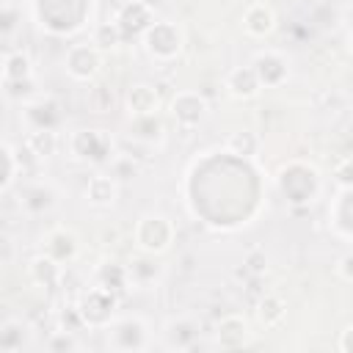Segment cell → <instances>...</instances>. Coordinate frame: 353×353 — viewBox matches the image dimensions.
I'll return each mask as SVG.
<instances>
[{
    "mask_svg": "<svg viewBox=\"0 0 353 353\" xmlns=\"http://www.w3.org/2000/svg\"><path fill=\"white\" fill-rule=\"evenodd\" d=\"M248 336H251L248 323H245V317H240V314L223 317V320L218 323V331H215V342H218L223 350H237V347H243V345L248 342Z\"/></svg>",
    "mask_w": 353,
    "mask_h": 353,
    "instance_id": "cell-5",
    "label": "cell"
},
{
    "mask_svg": "<svg viewBox=\"0 0 353 353\" xmlns=\"http://www.w3.org/2000/svg\"><path fill=\"white\" fill-rule=\"evenodd\" d=\"M347 22L353 25V3H350V11H347Z\"/></svg>",
    "mask_w": 353,
    "mask_h": 353,
    "instance_id": "cell-22",
    "label": "cell"
},
{
    "mask_svg": "<svg viewBox=\"0 0 353 353\" xmlns=\"http://www.w3.org/2000/svg\"><path fill=\"white\" fill-rule=\"evenodd\" d=\"M44 254L52 256L55 262H69L77 254V237L69 229H52L44 237Z\"/></svg>",
    "mask_w": 353,
    "mask_h": 353,
    "instance_id": "cell-8",
    "label": "cell"
},
{
    "mask_svg": "<svg viewBox=\"0 0 353 353\" xmlns=\"http://www.w3.org/2000/svg\"><path fill=\"white\" fill-rule=\"evenodd\" d=\"M259 74H256V69L254 66H245V69H234L232 74H229V80H226V88H229V94L232 97H237V99H251L256 91H259Z\"/></svg>",
    "mask_w": 353,
    "mask_h": 353,
    "instance_id": "cell-9",
    "label": "cell"
},
{
    "mask_svg": "<svg viewBox=\"0 0 353 353\" xmlns=\"http://www.w3.org/2000/svg\"><path fill=\"white\" fill-rule=\"evenodd\" d=\"M58 146V138L52 130H36L28 135V149L36 154V157H50Z\"/></svg>",
    "mask_w": 353,
    "mask_h": 353,
    "instance_id": "cell-15",
    "label": "cell"
},
{
    "mask_svg": "<svg viewBox=\"0 0 353 353\" xmlns=\"http://www.w3.org/2000/svg\"><path fill=\"white\" fill-rule=\"evenodd\" d=\"M204 99L199 97V94H179L174 102H171V113H174V119L176 121H182L185 127H190V124H196L201 116H204Z\"/></svg>",
    "mask_w": 353,
    "mask_h": 353,
    "instance_id": "cell-10",
    "label": "cell"
},
{
    "mask_svg": "<svg viewBox=\"0 0 353 353\" xmlns=\"http://www.w3.org/2000/svg\"><path fill=\"white\" fill-rule=\"evenodd\" d=\"M350 55H353V33H350Z\"/></svg>",
    "mask_w": 353,
    "mask_h": 353,
    "instance_id": "cell-23",
    "label": "cell"
},
{
    "mask_svg": "<svg viewBox=\"0 0 353 353\" xmlns=\"http://www.w3.org/2000/svg\"><path fill=\"white\" fill-rule=\"evenodd\" d=\"M85 196H88L91 204H110L116 199V182L110 176H105V174H97V176L88 179Z\"/></svg>",
    "mask_w": 353,
    "mask_h": 353,
    "instance_id": "cell-13",
    "label": "cell"
},
{
    "mask_svg": "<svg viewBox=\"0 0 353 353\" xmlns=\"http://www.w3.org/2000/svg\"><path fill=\"white\" fill-rule=\"evenodd\" d=\"M47 347H50V350H74L77 342H74L72 331H58V334H52V339H50Z\"/></svg>",
    "mask_w": 353,
    "mask_h": 353,
    "instance_id": "cell-18",
    "label": "cell"
},
{
    "mask_svg": "<svg viewBox=\"0 0 353 353\" xmlns=\"http://www.w3.org/2000/svg\"><path fill=\"white\" fill-rule=\"evenodd\" d=\"M146 47L152 55L157 58H171L179 52L182 47V33L176 30V25L171 22H154L149 30H146Z\"/></svg>",
    "mask_w": 353,
    "mask_h": 353,
    "instance_id": "cell-3",
    "label": "cell"
},
{
    "mask_svg": "<svg viewBox=\"0 0 353 353\" xmlns=\"http://www.w3.org/2000/svg\"><path fill=\"white\" fill-rule=\"evenodd\" d=\"M30 74H33V69H30L28 55H22V52L6 55V63H3V85H14V83H22V80H30Z\"/></svg>",
    "mask_w": 353,
    "mask_h": 353,
    "instance_id": "cell-11",
    "label": "cell"
},
{
    "mask_svg": "<svg viewBox=\"0 0 353 353\" xmlns=\"http://www.w3.org/2000/svg\"><path fill=\"white\" fill-rule=\"evenodd\" d=\"M336 182H339V185H353V157H347V160L336 168Z\"/></svg>",
    "mask_w": 353,
    "mask_h": 353,
    "instance_id": "cell-19",
    "label": "cell"
},
{
    "mask_svg": "<svg viewBox=\"0 0 353 353\" xmlns=\"http://www.w3.org/2000/svg\"><path fill=\"white\" fill-rule=\"evenodd\" d=\"M339 270H342V276H345V279H350V281H353V256H345V259H342V265H339Z\"/></svg>",
    "mask_w": 353,
    "mask_h": 353,
    "instance_id": "cell-21",
    "label": "cell"
},
{
    "mask_svg": "<svg viewBox=\"0 0 353 353\" xmlns=\"http://www.w3.org/2000/svg\"><path fill=\"white\" fill-rule=\"evenodd\" d=\"M243 28H245L251 36H256V39L273 33V28H276V14H273V8H270L268 3H251V6L245 8V14H243Z\"/></svg>",
    "mask_w": 353,
    "mask_h": 353,
    "instance_id": "cell-7",
    "label": "cell"
},
{
    "mask_svg": "<svg viewBox=\"0 0 353 353\" xmlns=\"http://www.w3.org/2000/svg\"><path fill=\"white\" fill-rule=\"evenodd\" d=\"M3 160H6V171H3V182H0V188H3V190H8V188H11V182L17 179V174L22 171V165L17 163V152H14L8 143H3Z\"/></svg>",
    "mask_w": 353,
    "mask_h": 353,
    "instance_id": "cell-17",
    "label": "cell"
},
{
    "mask_svg": "<svg viewBox=\"0 0 353 353\" xmlns=\"http://www.w3.org/2000/svg\"><path fill=\"white\" fill-rule=\"evenodd\" d=\"M347 3H353V0H347Z\"/></svg>",
    "mask_w": 353,
    "mask_h": 353,
    "instance_id": "cell-24",
    "label": "cell"
},
{
    "mask_svg": "<svg viewBox=\"0 0 353 353\" xmlns=\"http://www.w3.org/2000/svg\"><path fill=\"white\" fill-rule=\"evenodd\" d=\"M110 342L113 347H121V350H138L146 345V325L135 317H127V320H119L113 328H110Z\"/></svg>",
    "mask_w": 353,
    "mask_h": 353,
    "instance_id": "cell-6",
    "label": "cell"
},
{
    "mask_svg": "<svg viewBox=\"0 0 353 353\" xmlns=\"http://www.w3.org/2000/svg\"><path fill=\"white\" fill-rule=\"evenodd\" d=\"M99 61H102V55H99V50H97L94 44H74V47L66 52V69H69V74L77 77V80L94 77L97 69H99Z\"/></svg>",
    "mask_w": 353,
    "mask_h": 353,
    "instance_id": "cell-4",
    "label": "cell"
},
{
    "mask_svg": "<svg viewBox=\"0 0 353 353\" xmlns=\"http://www.w3.org/2000/svg\"><path fill=\"white\" fill-rule=\"evenodd\" d=\"M127 105L132 116H146L157 110V94L149 85H132L127 94Z\"/></svg>",
    "mask_w": 353,
    "mask_h": 353,
    "instance_id": "cell-12",
    "label": "cell"
},
{
    "mask_svg": "<svg viewBox=\"0 0 353 353\" xmlns=\"http://www.w3.org/2000/svg\"><path fill=\"white\" fill-rule=\"evenodd\" d=\"M256 314H259V320H262V325H276L281 317H284V301L279 298V295H265L262 301H259V309H256Z\"/></svg>",
    "mask_w": 353,
    "mask_h": 353,
    "instance_id": "cell-16",
    "label": "cell"
},
{
    "mask_svg": "<svg viewBox=\"0 0 353 353\" xmlns=\"http://www.w3.org/2000/svg\"><path fill=\"white\" fill-rule=\"evenodd\" d=\"M58 273H61V262H55V259L47 256V254H39V256L30 262V276H33L36 284L50 287V284L58 281Z\"/></svg>",
    "mask_w": 353,
    "mask_h": 353,
    "instance_id": "cell-14",
    "label": "cell"
},
{
    "mask_svg": "<svg viewBox=\"0 0 353 353\" xmlns=\"http://www.w3.org/2000/svg\"><path fill=\"white\" fill-rule=\"evenodd\" d=\"M339 350H347V353L353 350V325L342 331V336H339Z\"/></svg>",
    "mask_w": 353,
    "mask_h": 353,
    "instance_id": "cell-20",
    "label": "cell"
},
{
    "mask_svg": "<svg viewBox=\"0 0 353 353\" xmlns=\"http://www.w3.org/2000/svg\"><path fill=\"white\" fill-rule=\"evenodd\" d=\"M135 240H138V245H141L143 251L160 254V251H165V248L171 245V240H174V226H171V221L163 218V215H146V218L138 221Z\"/></svg>",
    "mask_w": 353,
    "mask_h": 353,
    "instance_id": "cell-1",
    "label": "cell"
},
{
    "mask_svg": "<svg viewBox=\"0 0 353 353\" xmlns=\"http://www.w3.org/2000/svg\"><path fill=\"white\" fill-rule=\"evenodd\" d=\"M113 306H116V301H113L110 290L108 287H94L91 292H85L77 312H80L83 323H88V325H105L113 314Z\"/></svg>",
    "mask_w": 353,
    "mask_h": 353,
    "instance_id": "cell-2",
    "label": "cell"
}]
</instances>
